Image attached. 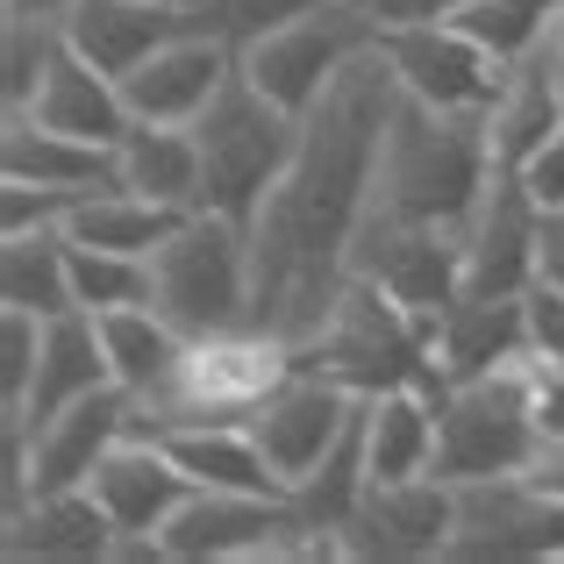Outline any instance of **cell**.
<instances>
[{"label": "cell", "mask_w": 564, "mask_h": 564, "mask_svg": "<svg viewBox=\"0 0 564 564\" xmlns=\"http://www.w3.org/2000/svg\"><path fill=\"white\" fill-rule=\"evenodd\" d=\"M393 115L400 79L372 43L301 115L286 180L264 193L258 221H250V322L286 336L293 350L329 322L336 293L350 286V258H358V236L379 200Z\"/></svg>", "instance_id": "obj_1"}, {"label": "cell", "mask_w": 564, "mask_h": 564, "mask_svg": "<svg viewBox=\"0 0 564 564\" xmlns=\"http://www.w3.org/2000/svg\"><path fill=\"white\" fill-rule=\"evenodd\" d=\"M494 137L486 115H443L400 94L393 137H386V165H379V221H414V229H471L486 186H494Z\"/></svg>", "instance_id": "obj_2"}, {"label": "cell", "mask_w": 564, "mask_h": 564, "mask_svg": "<svg viewBox=\"0 0 564 564\" xmlns=\"http://www.w3.org/2000/svg\"><path fill=\"white\" fill-rule=\"evenodd\" d=\"M293 372H301L293 344L258 329V322L215 329V336H186V358L172 365L165 386H151L137 400V422L129 429L151 436V429H180V422H250Z\"/></svg>", "instance_id": "obj_3"}, {"label": "cell", "mask_w": 564, "mask_h": 564, "mask_svg": "<svg viewBox=\"0 0 564 564\" xmlns=\"http://www.w3.org/2000/svg\"><path fill=\"white\" fill-rule=\"evenodd\" d=\"M193 143H200V186H207L200 207H215V215H229V221L250 229L264 193L286 180V165H293L301 115L279 108V100L236 65V79L221 86V94L207 100V115L193 122Z\"/></svg>", "instance_id": "obj_4"}, {"label": "cell", "mask_w": 564, "mask_h": 564, "mask_svg": "<svg viewBox=\"0 0 564 564\" xmlns=\"http://www.w3.org/2000/svg\"><path fill=\"white\" fill-rule=\"evenodd\" d=\"M293 358H301V372H322V379L350 386L358 400L386 393V386H429V393H451L443 372H436V350H429V329L400 301H386L372 279H358V272H350V286L336 293L329 322H322Z\"/></svg>", "instance_id": "obj_5"}, {"label": "cell", "mask_w": 564, "mask_h": 564, "mask_svg": "<svg viewBox=\"0 0 564 564\" xmlns=\"http://www.w3.org/2000/svg\"><path fill=\"white\" fill-rule=\"evenodd\" d=\"M151 307L186 336L243 329L250 322V229L215 207H193L151 250Z\"/></svg>", "instance_id": "obj_6"}, {"label": "cell", "mask_w": 564, "mask_h": 564, "mask_svg": "<svg viewBox=\"0 0 564 564\" xmlns=\"http://www.w3.org/2000/svg\"><path fill=\"white\" fill-rule=\"evenodd\" d=\"M543 451V429L529 414V393L514 386V372L471 379L443 393L436 414V479L451 486H494V479H522Z\"/></svg>", "instance_id": "obj_7"}, {"label": "cell", "mask_w": 564, "mask_h": 564, "mask_svg": "<svg viewBox=\"0 0 564 564\" xmlns=\"http://www.w3.org/2000/svg\"><path fill=\"white\" fill-rule=\"evenodd\" d=\"M372 43H379V22L358 8V0H322V8L293 14L286 29L258 36L250 51H236V65H243L279 108L307 115L336 86V72H344L358 51H372Z\"/></svg>", "instance_id": "obj_8"}, {"label": "cell", "mask_w": 564, "mask_h": 564, "mask_svg": "<svg viewBox=\"0 0 564 564\" xmlns=\"http://www.w3.org/2000/svg\"><path fill=\"white\" fill-rule=\"evenodd\" d=\"M379 51L393 65L400 94L422 100V108H443V115H494L500 86H508V65L494 51H479L457 22L379 29Z\"/></svg>", "instance_id": "obj_9"}, {"label": "cell", "mask_w": 564, "mask_h": 564, "mask_svg": "<svg viewBox=\"0 0 564 564\" xmlns=\"http://www.w3.org/2000/svg\"><path fill=\"white\" fill-rule=\"evenodd\" d=\"M350 272L372 279L386 301H400L422 329H436V315L465 293V236L457 229H414V221H365Z\"/></svg>", "instance_id": "obj_10"}, {"label": "cell", "mask_w": 564, "mask_h": 564, "mask_svg": "<svg viewBox=\"0 0 564 564\" xmlns=\"http://www.w3.org/2000/svg\"><path fill=\"white\" fill-rule=\"evenodd\" d=\"M465 529V494L436 471L365 486V508L344 529V557H451Z\"/></svg>", "instance_id": "obj_11"}, {"label": "cell", "mask_w": 564, "mask_h": 564, "mask_svg": "<svg viewBox=\"0 0 564 564\" xmlns=\"http://www.w3.org/2000/svg\"><path fill=\"white\" fill-rule=\"evenodd\" d=\"M358 408H365V400L350 393V386H336V379H322V372H293L258 414H250V429H258V443H264V457H272V471H279L286 494L350 436Z\"/></svg>", "instance_id": "obj_12"}, {"label": "cell", "mask_w": 564, "mask_h": 564, "mask_svg": "<svg viewBox=\"0 0 564 564\" xmlns=\"http://www.w3.org/2000/svg\"><path fill=\"white\" fill-rule=\"evenodd\" d=\"M536 229L543 207L529 200L522 172H494L479 215L465 229V293H494V301H514V293L536 286Z\"/></svg>", "instance_id": "obj_13"}, {"label": "cell", "mask_w": 564, "mask_h": 564, "mask_svg": "<svg viewBox=\"0 0 564 564\" xmlns=\"http://www.w3.org/2000/svg\"><path fill=\"white\" fill-rule=\"evenodd\" d=\"M86 486H94L100 508L115 514L122 543H158V536H165V522L193 500V479L180 471V457H172L158 436H137V429L100 457Z\"/></svg>", "instance_id": "obj_14"}, {"label": "cell", "mask_w": 564, "mask_h": 564, "mask_svg": "<svg viewBox=\"0 0 564 564\" xmlns=\"http://www.w3.org/2000/svg\"><path fill=\"white\" fill-rule=\"evenodd\" d=\"M137 422V393L129 386H100V393L72 400L51 422H29V494H57V486H86L94 465L129 436Z\"/></svg>", "instance_id": "obj_15"}, {"label": "cell", "mask_w": 564, "mask_h": 564, "mask_svg": "<svg viewBox=\"0 0 564 564\" xmlns=\"http://www.w3.org/2000/svg\"><path fill=\"white\" fill-rule=\"evenodd\" d=\"M57 29H65V43L79 57H94L100 72L129 79L151 51H165L186 29H200V8L193 0H72L57 14Z\"/></svg>", "instance_id": "obj_16"}, {"label": "cell", "mask_w": 564, "mask_h": 564, "mask_svg": "<svg viewBox=\"0 0 564 564\" xmlns=\"http://www.w3.org/2000/svg\"><path fill=\"white\" fill-rule=\"evenodd\" d=\"M229 79H236V51L221 36H207V29H186V36H172L165 51H151L129 72L122 94H129L137 122H180L186 129V122H200L207 100Z\"/></svg>", "instance_id": "obj_17"}, {"label": "cell", "mask_w": 564, "mask_h": 564, "mask_svg": "<svg viewBox=\"0 0 564 564\" xmlns=\"http://www.w3.org/2000/svg\"><path fill=\"white\" fill-rule=\"evenodd\" d=\"M429 350H436L443 386H471V379L508 372V365L529 350V307H522V293H514V301H494V293H457V301L436 315V329H429Z\"/></svg>", "instance_id": "obj_18"}, {"label": "cell", "mask_w": 564, "mask_h": 564, "mask_svg": "<svg viewBox=\"0 0 564 564\" xmlns=\"http://www.w3.org/2000/svg\"><path fill=\"white\" fill-rule=\"evenodd\" d=\"M22 115H36L43 129H65V137H86V143H122L129 129H137V115H129V94L115 72H100L94 57H79L72 43H57L51 72H43L36 100H29Z\"/></svg>", "instance_id": "obj_19"}, {"label": "cell", "mask_w": 564, "mask_h": 564, "mask_svg": "<svg viewBox=\"0 0 564 564\" xmlns=\"http://www.w3.org/2000/svg\"><path fill=\"white\" fill-rule=\"evenodd\" d=\"M122 529L100 508L94 486H57V494H29L8 514V557H57V564H86V557H115Z\"/></svg>", "instance_id": "obj_20"}, {"label": "cell", "mask_w": 564, "mask_h": 564, "mask_svg": "<svg viewBox=\"0 0 564 564\" xmlns=\"http://www.w3.org/2000/svg\"><path fill=\"white\" fill-rule=\"evenodd\" d=\"M0 180L57 186V193H100V186H122V172H115L108 143L43 129L36 115H8V129H0Z\"/></svg>", "instance_id": "obj_21"}, {"label": "cell", "mask_w": 564, "mask_h": 564, "mask_svg": "<svg viewBox=\"0 0 564 564\" xmlns=\"http://www.w3.org/2000/svg\"><path fill=\"white\" fill-rule=\"evenodd\" d=\"M564 122V72L551 65V51H529L522 65H508V86H500L494 115H486V137H494V165L522 172L529 158L551 143V129Z\"/></svg>", "instance_id": "obj_22"}, {"label": "cell", "mask_w": 564, "mask_h": 564, "mask_svg": "<svg viewBox=\"0 0 564 564\" xmlns=\"http://www.w3.org/2000/svg\"><path fill=\"white\" fill-rule=\"evenodd\" d=\"M436 414H443V393H429V386H386V393L365 400V465H372V486L436 471Z\"/></svg>", "instance_id": "obj_23"}, {"label": "cell", "mask_w": 564, "mask_h": 564, "mask_svg": "<svg viewBox=\"0 0 564 564\" xmlns=\"http://www.w3.org/2000/svg\"><path fill=\"white\" fill-rule=\"evenodd\" d=\"M151 436L180 457V471L193 486H221V494H286L250 422H180V429H151Z\"/></svg>", "instance_id": "obj_24"}, {"label": "cell", "mask_w": 564, "mask_h": 564, "mask_svg": "<svg viewBox=\"0 0 564 564\" xmlns=\"http://www.w3.org/2000/svg\"><path fill=\"white\" fill-rule=\"evenodd\" d=\"M100 386H115L108 344H100V322L86 315V307H72V315L43 322V358H36V379H29L22 422H51V414H65L72 400L100 393Z\"/></svg>", "instance_id": "obj_25"}, {"label": "cell", "mask_w": 564, "mask_h": 564, "mask_svg": "<svg viewBox=\"0 0 564 564\" xmlns=\"http://www.w3.org/2000/svg\"><path fill=\"white\" fill-rule=\"evenodd\" d=\"M115 172H122L129 193H143V200L158 207H180L193 215L200 207V143H193V122H137L122 143H115Z\"/></svg>", "instance_id": "obj_26"}, {"label": "cell", "mask_w": 564, "mask_h": 564, "mask_svg": "<svg viewBox=\"0 0 564 564\" xmlns=\"http://www.w3.org/2000/svg\"><path fill=\"white\" fill-rule=\"evenodd\" d=\"M0 307H29V315L57 322L79 307L72 293V243L65 229H29L0 236Z\"/></svg>", "instance_id": "obj_27"}, {"label": "cell", "mask_w": 564, "mask_h": 564, "mask_svg": "<svg viewBox=\"0 0 564 564\" xmlns=\"http://www.w3.org/2000/svg\"><path fill=\"white\" fill-rule=\"evenodd\" d=\"M94 322H100V344H108L115 386H129L137 400L151 393V386H165L172 365L186 358V329L165 322L151 301H143V307H108V315H94Z\"/></svg>", "instance_id": "obj_28"}, {"label": "cell", "mask_w": 564, "mask_h": 564, "mask_svg": "<svg viewBox=\"0 0 564 564\" xmlns=\"http://www.w3.org/2000/svg\"><path fill=\"white\" fill-rule=\"evenodd\" d=\"M180 221H186L180 207H158V200H143V193H129V186H100V193H86V200L65 215V236H72V243H100V250L151 258Z\"/></svg>", "instance_id": "obj_29"}, {"label": "cell", "mask_w": 564, "mask_h": 564, "mask_svg": "<svg viewBox=\"0 0 564 564\" xmlns=\"http://www.w3.org/2000/svg\"><path fill=\"white\" fill-rule=\"evenodd\" d=\"M557 8H564V0H471L465 14H451V22L465 29L479 51H494L500 65H522V57L551 36Z\"/></svg>", "instance_id": "obj_30"}, {"label": "cell", "mask_w": 564, "mask_h": 564, "mask_svg": "<svg viewBox=\"0 0 564 564\" xmlns=\"http://www.w3.org/2000/svg\"><path fill=\"white\" fill-rule=\"evenodd\" d=\"M65 243H72V236H65ZM72 293H79L86 315H108V307H143V301H151V258L100 250V243H72Z\"/></svg>", "instance_id": "obj_31"}, {"label": "cell", "mask_w": 564, "mask_h": 564, "mask_svg": "<svg viewBox=\"0 0 564 564\" xmlns=\"http://www.w3.org/2000/svg\"><path fill=\"white\" fill-rule=\"evenodd\" d=\"M57 43H65V29L51 22V14H8V57H0V94H8V115H22L29 100H36L43 72H51Z\"/></svg>", "instance_id": "obj_32"}, {"label": "cell", "mask_w": 564, "mask_h": 564, "mask_svg": "<svg viewBox=\"0 0 564 564\" xmlns=\"http://www.w3.org/2000/svg\"><path fill=\"white\" fill-rule=\"evenodd\" d=\"M193 8H200V29H207V36H221L229 51H250L258 36L286 29L293 14L322 8V0H193Z\"/></svg>", "instance_id": "obj_33"}, {"label": "cell", "mask_w": 564, "mask_h": 564, "mask_svg": "<svg viewBox=\"0 0 564 564\" xmlns=\"http://www.w3.org/2000/svg\"><path fill=\"white\" fill-rule=\"evenodd\" d=\"M36 358H43V315H29V307H0V408H8V414L29 408Z\"/></svg>", "instance_id": "obj_34"}, {"label": "cell", "mask_w": 564, "mask_h": 564, "mask_svg": "<svg viewBox=\"0 0 564 564\" xmlns=\"http://www.w3.org/2000/svg\"><path fill=\"white\" fill-rule=\"evenodd\" d=\"M86 193H57V186H0V236H29V229H65V215L79 207Z\"/></svg>", "instance_id": "obj_35"}, {"label": "cell", "mask_w": 564, "mask_h": 564, "mask_svg": "<svg viewBox=\"0 0 564 564\" xmlns=\"http://www.w3.org/2000/svg\"><path fill=\"white\" fill-rule=\"evenodd\" d=\"M522 307H529V350H543L551 365H564V293L536 279V286L522 293Z\"/></svg>", "instance_id": "obj_36"}, {"label": "cell", "mask_w": 564, "mask_h": 564, "mask_svg": "<svg viewBox=\"0 0 564 564\" xmlns=\"http://www.w3.org/2000/svg\"><path fill=\"white\" fill-rule=\"evenodd\" d=\"M522 186H529V200H536V207H564V122L551 129V143L522 165Z\"/></svg>", "instance_id": "obj_37"}, {"label": "cell", "mask_w": 564, "mask_h": 564, "mask_svg": "<svg viewBox=\"0 0 564 564\" xmlns=\"http://www.w3.org/2000/svg\"><path fill=\"white\" fill-rule=\"evenodd\" d=\"M365 14H372L379 29H414V22H451V14H465L471 0H358Z\"/></svg>", "instance_id": "obj_38"}, {"label": "cell", "mask_w": 564, "mask_h": 564, "mask_svg": "<svg viewBox=\"0 0 564 564\" xmlns=\"http://www.w3.org/2000/svg\"><path fill=\"white\" fill-rule=\"evenodd\" d=\"M536 279L564 293V207H543V229H536Z\"/></svg>", "instance_id": "obj_39"}]
</instances>
